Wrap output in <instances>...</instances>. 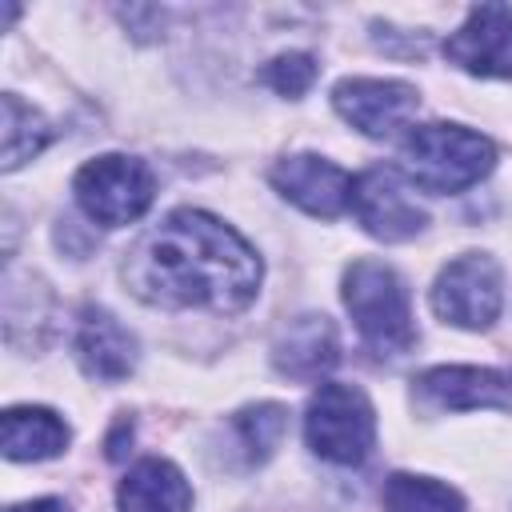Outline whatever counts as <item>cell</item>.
<instances>
[{"mask_svg": "<svg viewBox=\"0 0 512 512\" xmlns=\"http://www.w3.org/2000/svg\"><path fill=\"white\" fill-rule=\"evenodd\" d=\"M124 284L156 308L240 312L256 300L260 256L224 220L176 208L128 248Z\"/></svg>", "mask_w": 512, "mask_h": 512, "instance_id": "cell-1", "label": "cell"}, {"mask_svg": "<svg viewBox=\"0 0 512 512\" xmlns=\"http://www.w3.org/2000/svg\"><path fill=\"white\" fill-rule=\"evenodd\" d=\"M496 164L488 136L460 124H416L400 144V176L420 192L448 196L480 184Z\"/></svg>", "mask_w": 512, "mask_h": 512, "instance_id": "cell-2", "label": "cell"}, {"mask_svg": "<svg viewBox=\"0 0 512 512\" xmlns=\"http://www.w3.org/2000/svg\"><path fill=\"white\" fill-rule=\"evenodd\" d=\"M344 308L352 312V324L368 348L384 356H400L412 348L416 328H412L408 288L388 264L368 256L352 260L344 272Z\"/></svg>", "mask_w": 512, "mask_h": 512, "instance_id": "cell-3", "label": "cell"}, {"mask_svg": "<svg viewBox=\"0 0 512 512\" xmlns=\"http://www.w3.org/2000/svg\"><path fill=\"white\" fill-rule=\"evenodd\" d=\"M304 440L320 460L360 464L376 440V412L356 384H320L304 412Z\"/></svg>", "mask_w": 512, "mask_h": 512, "instance_id": "cell-4", "label": "cell"}, {"mask_svg": "<svg viewBox=\"0 0 512 512\" xmlns=\"http://www.w3.org/2000/svg\"><path fill=\"white\" fill-rule=\"evenodd\" d=\"M72 192H76V204L84 208L88 220H96L104 228H120V224H132L148 212V204L156 196V180H152V168L144 160L124 156V152H108V156L88 160L76 172Z\"/></svg>", "mask_w": 512, "mask_h": 512, "instance_id": "cell-5", "label": "cell"}, {"mask_svg": "<svg viewBox=\"0 0 512 512\" xmlns=\"http://www.w3.org/2000/svg\"><path fill=\"white\" fill-rule=\"evenodd\" d=\"M500 304H504L500 264L484 252L456 256L452 264H444V272L432 284L436 316L456 328H488L500 316Z\"/></svg>", "mask_w": 512, "mask_h": 512, "instance_id": "cell-6", "label": "cell"}, {"mask_svg": "<svg viewBox=\"0 0 512 512\" xmlns=\"http://www.w3.org/2000/svg\"><path fill=\"white\" fill-rule=\"evenodd\" d=\"M356 220L364 224L368 236L384 244L412 240L424 228V208L408 196L400 172L392 168H368L360 180H352V204Z\"/></svg>", "mask_w": 512, "mask_h": 512, "instance_id": "cell-7", "label": "cell"}, {"mask_svg": "<svg viewBox=\"0 0 512 512\" xmlns=\"http://www.w3.org/2000/svg\"><path fill=\"white\" fill-rule=\"evenodd\" d=\"M336 112L364 136H392L400 124L412 120L420 96L404 80H376V76H348L332 88Z\"/></svg>", "mask_w": 512, "mask_h": 512, "instance_id": "cell-8", "label": "cell"}, {"mask_svg": "<svg viewBox=\"0 0 512 512\" xmlns=\"http://www.w3.org/2000/svg\"><path fill=\"white\" fill-rule=\"evenodd\" d=\"M272 184L284 200H292L308 216L332 220L352 204V176L340 164H332L316 152H296V156L276 160L272 164Z\"/></svg>", "mask_w": 512, "mask_h": 512, "instance_id": "cell-9", "label": "cell"}, {"mask_svg": "<svg viewBox=\"0 0 512 512\" xmlns=\"http://www.w3.org/2000/svg\"><path fill=\"white\" fill-rule=\"evenodd\" d=\"M444 56L472 76H512V8L476 4L444 40Z\"/></svg>", "mask_w": 512, "mask_h": 512, "instance_id": "cell-10", "label": "cell"}, {"mask_svg": "<svg viewBox=\"0 0 512 512\" xmlns=\"http://www.w3.org/2000/svg\"><path fill=\"white\" fill-rule=\"evenodd\" d=\"M416 396L432 408L464 412V408H508L512 404V376L472 364H444L416 376Z\"/></svg>", "mask_w": 512, "mask_h": 512, "instance_id": "cell-11", "label": "cell"}, {"mask_svg": "<svg viewBox=\"0 0 512 512\" xmlns=\"http://www.w3.org/2000/svg\"><path fill=\"white\" fill-rule=\"evenodd\" d=\"M76 360L92 380L116 384L136 368V340L112 312L84 308L76 328Z\"/></svg>", "mask_w": 512, "mask_h": 512, "instance_id": "cell-12", "label": "cell"}, {"mask_svg": "<svg viewBox=\"0 0 512 512\" xmlns=\"http://www.w3.org/2000/svg\"><path fill=\"white\" fill-rule=\"evenodd\" d=\"M340 360L336 328L328 316H296L272 344V364L292 380H320Z\"/></svg>", "mask_w": 512, "mask_h": 512, "instance_id": "cell-13", "label": "cell"}, {"mask_svg": "<svg viewBox=\"0 0 512 512\" xmlns=\"http://www.w3.org/2000/svg\"><path fill=\"white\" fill-rule=\"evenodd\" d=\"M116 500H120V512H188L192 488L172 460L148 456L120 480Z\"/></svg>", "mask_w": 512, "mask_h": 512, "instance_id": "cell-14", "label": "cell"}, {"mask_svg": "<svg viewBox=\"0 0 512 512\" xmlns=\"http://www.w3.org/2000/svg\"><path fill=\"white\" fill-rule=\"evenodd\" d=\"M0 444L8 460H48L64 452L68 424L52 408H8L0 420Z\"/></svg>", "mask_w": 512, "mask_h": 512, "instance_id": "cell-15", "label": "cell"}, {"mask_svg": "<svg viewBox=\"0 0 512 512\" xmlns=\"http://www.w3.org/2000/svg\"><path fill=\"white\" fill-rule=\"evenodd\" d=\"M384 512H464V500L440 480L396 472L384 484Z\"/></svg>", "mask_w": 512, "mask_h": 512, "instance_id": "cell-16", "label": "cell"}, {"mask_svg": "<svg viewBox=\"0 0 512 512\" xmlns=\"http://www.w3.org/2000/svg\"><path fill=\"white\" fill-rule=\"evenodd\" d=\"M48 140H52L48 120L36 108L20 104V96L8 92L4 96V172H12L24 160H32Z\"/></svg>", "mask_w": 512, "mask_h": 512, "instance_id": "cell-17", "label": "cell"}, {"mask_svg": "<svg viewBox=\"0 0 512 512\" xmlns=\"http://www.w3.org/2000/svg\"><path fill=\"white\" fill-rule=\"evenodd\" d=\"M284 424H288V412L280 404H256V408H244L236 412L232 428L240 436V448L248 456V464H260L272 456V448L280 444L284 436Z\"/></svg>", "mask_w": 512, "mask_h": 512, "instance_id": "cell-18", "label": "cell"}, {"mask_svg": "<svg viewBox=\"0 0 512 512\" xmlns=\"http://www.w3.org/2000/svg\"><path fill=\"white\" fill-rule=\"evenodd\" d=\"M260 76H264V84L276 88L280 96H304V92L312 88V80H316V60H312L308 52H284V56H276Z\"/></svg>", "mask_w": 512, "mask_h": 512, "instance_id": "cell-19", "label": "cell"}, {"mask_svg": "<svg viewBox=\"0 0 512 512\" xmlns=\"http://www.w3.org/2000/svg\"><path fill=\"white\" fill-rule=\"evenodd\" d=\"M8 512H68V504H64V500H56V496H44V500L16 504V508H8Z\"/></svg>", "mask_w": 512, "mask_h": 512, "instance_id": "cell-20", "label": "cell"}]
</instances>
